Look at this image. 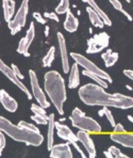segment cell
<instances>
[{"mask_svg":"<svg viewBox=\"0 0 133 158\" xmlns=\"http://www.w3.org/2000/svg\"><path fill=\"white\" fill-rule=\"evenodd\" d=\"M79 97L87 106L113 107L118 109L133 108V97L120 93H108L96 83H87L79 89Z\"/></svg>","mask_w":133,"mask_h":158,"instance_id":"cell-1","label":"cell"},{"mask_svg":"<svg viewBox=\"0 0 133 158\" xmlns=\"http://www.w3.org/2000/svg\"><path fill=\"white\" fill-rule=\"evenodd\" d=\"M45 92L60 115L64 114V103L67 99L64 78L57 71H49L44 76Z\"/></svg>","mask_w":133,"mask_h":158,"instance_id":"cell-2","label":"cell"},{"mask_svg":"<svg viewBox=\"0 0 133 158\" xmlns=\"http://www.w3.org/2000/svg\"><path fill=\"white\" fill-rule=\"evenodd\" d=\"M0 131H3L13 140L25 143L27 145L39 146L44 141V137L41 135V132L26 129L18 124L15 125L3 117H0Z\"/></svg>","mask_w":133,"mask_h":158,"instance_id":"cell-3","label":"cell"},{"mask_svg":"<svg viewBox=\"0 0 133 158\" xmlns=\"http://www.w3.org/2000/svg\"><path fill=\"white\" fill-rule=\"evenodd\" d=\"M71 121L74 127L79 131H84L90 134H100L102 131L101 125L93 118L87 117L80 108L76 107L71 115Z\"/></svg>","mask_w":133,"mask_h":158,"instance_id":"cell-4","label":"cell"},{"mask_svg":"<svg viewBox=\"0 0 133 158\" xmlns=\"http://www.w3.org/2000/svg\"><path fill=\"white\" fill-rule=\"evenodd\" d=\"M71 57L79 66L83 67L85 71L90 72V73H93V74H96L97 76H99L100 78L106 80L108 83H111L112 81H113L112 80V77L107 73V72H104L103 69L98 67L94 62H92L90 59H87L85 56L81 55V53H78V52H71Z\"/></svg>","mask_w":133,"mask_h":158,"instance_id":"cell-5","label":"cell"},{"mask_svg":"<svg viewBox=\"0 0 133 158\" xmlns=\"http://www.w3.org/2000/svg\"><path fill=\"white\" fill-rule=\"evenodd\" d=\"M28 13H29V0H22L15 16H13L12 19L8 23V27L12 35H15L24 28L26 25V20H27Z\"/></svg>","mask_w":133,"mask_h":158,"instance_id":"cell-6","label":"cell"},{"mask_svg":"<svg viewBox=\"0 0 133 158\" xmlns=\"http://www.w3.org/2000/svg\"><path fill=\"white\" fill-rule=\"evenodd\" d=\"M110 43V35L107 32H100V33L95 34L93 38L87 40V49L86 52L94 55L98 53L107 48Z\"/></svg>","mask_w":133,"mask_h":158,"instance_id":"cell-7","label":"cell"},{"mask_svg":"<svg viewBox=\"0 0 133 158\" xmlns=\"http://www.w3.org/2000/svg\"><path fill=\"white\" fill-rule=\"evenodd\" d=\"M29 76H30V83H31V94L34 98L36 99L37 104L41 105L44 108H49L50 107V103L47 99V96H46L45 92L42 90L41 85H39L38 82V78H37L36 74L34 71H30L29 72Z\"/></svg>","mask_w":133,"mask_h":158,"instance_id":"cell-8","label":"cell"},{"mask_svg":"<svg viewBox=\"0 0 133 158\" xmlns=\"http://www.w3.org/2000/svg\"><path fill=\"white\" fill-rule=\"evenodd\" d=\"M0 72H1L11 82L14 83L17 88H19V90H22V91L28 96V99H32V94L30 93L29 90H28V88L26 87V85H24V83L22 82V80L14 74L12 67L6 65L1 59H0Z\"/></svg>","mask_w":133,"mask_h":158,"instance_id":"cell-9","label":"cell"},{"mask_svg":"<svg viewBox=\"0 0 133 158\" xmlns=\"http://www.w3.org/2000/svg\"><path fill=\"white\" fill-rule=\"evenodd\" d=\"M34 36H35V27H34V23H31L27 32H26V35L18 43L17 52L24 55L25 57H29L30 53L28 50H29L30 46H31L32 42H33Z\"/></svg>","mask_w":133,"mask_h":158,"instance_id":"cell-10","label":"cell"},{"mask_svg":"<svg viewBox=\"0 0 133 158\" xmlns=\"http://www.w3.org/2000/svg\"><path fill=\"white\" fill-rule=\"evenodd\" d=\"M77 139L78 142H80L81 144L84 146L85 151L87 152V156L90 158H95L97 156L96 153V146L94 144V141L91 138L90 132H86L84 131H78L77 132Z\"/></svg>","mask_w":133,"mask_h":158,"instance_id":"cell-11","label":"cell"},{"mask_svg":"<svg viewBox=\"0 0 133 158\" xmlns=\"http://www.w3.org/2000/svg\"><path fill=\"white\" fill-rule=\"evenodd\" d=\"M57 38H58V43H59V50H60L63 72H64L65 74H68L69 69H71V64H69V57H68V52H67V47H66V41H65L64 35H63L61 32H58Z\"/></svg>","mask_w":133,"mask_h":158,"instance_id":"cell-12","label":"cell"},{"mask_svg":"<svg viewBox=\"0 0 133 158\" xmlns=\"http://www.w3.org/2000/svg\"><path fill=\"white\" fill-rule=\"evenodd\" d=\"M49 152L51 158H73V152L69 142L52 145Z\"/></svg>","mask_w":133,"mask_h":158,"instance_id":"cell-13","label":"cell"},{"mask_svg":"<svg viewBox=\"0 0 133 158\" xmlns=\"http://www.w3.org/2000/svg\"><path fill=\"white\" fill-rule=\"evenodd\" d=\"M55 131H57L59 138L69 142V144L73 142H78L77 135L67 125L62 124L61 122H55Z\"/></svg>","mask_w":133,"mask_h":158,"instance_id":"cell-14","label":"cell"},{"mask_svg":"<svg viewBox=\"0 0 133 158\" xmlns=\"http://www.w3.org/2000/svg\"><path fill=\"white\" fill-rule=\"evenodd\" d=\"M110 139L113 142L120 144L125 148H133V132H123V134H114L110 135Z\"/></svg>","mask_w":133,"mask_h":158,"instance_id":"cell-15","label":"cell"},{"mask_svg":"<svg viewBox=\"0 0 133 158\" xmlns=\"http://www.w3.org/2000/svg\"><path fill=\"white\" fill-rule=\"evenodd\" d=\"M0 103L9 112H15L18 108V104L6 90H0Z\"/></svg>","mask_w":133,"mask_h":158,"instance_id":"cell-16","label":"cell"},{"mask_svg":"<svg viewBox=\"0 0 133 158\" xmlns=\"http://www.w3.org/2000/svg\"><path fill=\"white\" fill-rule=\"evenodd\" d=\"M80 85V71L79 65L75 62L69 69V77H68V88L69 89H77Z\"/></svg>","mask_w":133,"mask_h":158,"instance_id":"cell-17","label":"cell"},{"mask_svg":"<svg viewBox=\"0 0 133 158\" xmlns=\"http://www.w3.org/2000/svg\"><path fill=\"white\" fill-rule=\"evenodd\" d=\"M65 14H66V18H65V22H64V29L67 32H71V33L76 32L79 27L78 18L74 15V13L71 11V9Z\"/></svg>","mask_w":133,"mask_h":158,"instance_id":"cell-18","label":"cell"},{"mask_svg":"<svg viewBox=\"0 0 133 158\" xmlns=\"http://www.w3.org/2000/svg\"><path fill=\"white\" fill-rule=\"evenodd\" d=\"M83 2H86V3L88 4V6H91V8L93 9V10L96 12L98 15L100 16V18L102 19V22L104 23V26H111L112 25V20L110 19V17L108 15H107V13L104 12L103 10H102L101 8H100L99 6H98V3L96 2V0H82Z\"/></svg>","mask_w":133,"mask_h":158,"instance_id":"cell-19","label":"cell"},{"mask_svg":"<svg viewBox=\"0 0 133 158\" xmlns=\"http://www.w3.org/2000/svg\"><path fill=\"white\" fill-rule=\"evenodd\" d=\"M48 132H47V148L48 151L52 148L54 142V131H55V120L54 114L51 113L48 115Z\"/></svg>","mask_w":133,"mask_h":158,"instance_id":"cell-20","label":"cell"},{"mask_svg":"<svg viewBox=\"0 0 133 158\" xmlns=\"http://www.w3.org/2000/svg\"><path fill=\"white\" fill-rule=\"evenodd\" d=\"M15 1L14 0H2V8H3L4 20L9 23L14 16L15 12Z\"/></svg>","mask_w":133,"mask_h":158,"instance_id":"cell-21","label":"cell"},{"mask_svg":"<svg viewBox=\"0 0 133 158\" xmlns=\"http://www.w3.org/2000/svg\"><path fill=\"white\" fill-rule=\"evenodd\" d=\"M118 53L113 52L112 49H107L106 52L101 55V58L103 59V62H104V65L106 67H111L113 66L116 62L118 61Z\"/></svg>","mask_w":133,"mask_h":158,"instance_id":"cell-22","label":"cell"},{"mask_svg":"<svg viewBox=\"0 0 133 158\" xmlns=\"http://www.w3.org/2000/svg\"><path fill=\"white\" fill-rule=\"evenodd\" d=\"M86 12L88 14V17H90V20L92 23V25L96 28H99V29H102L104 27V23L102 22V19L100 18V16L91 8L90 6L86 8Z\"/></svg>","mask_w":133,"mask_h":158,"instance_id":"cell-23","label":"cell"},{"mask_svg":"<svg viewBox=\"0 0 133 158\" xmlns=\"http://www.w3.org/2000/svg\"><path fill=\"white\" fill-rule=\"evenodd\" d=\"M55 59V47L54 46H51L49 48L48 52L45 55V57L43 58V65L44 67H50L51 64L53 63Z\"/></svg>","mask_w":133,"mask_h":158,"instance_id":"cell-24","label":"cell"},{"mask_svg":"<svg viewBox=\"0 0 133 158\" xmlns=\"http://www.w3.org/2000/svg\"><path fill=\"white\" fill-rule=\"evenodd\" d=\"M82 74H83V75H84V76H86V77L91 78V79H92V80H94L96 85H100V87H102V88H104V89H107V88L109 87V85H108V82H107L106 80H103V79H102V78H100L99 76H97L96 74L90 73V72L85 71V69L82 72Z\"/></svg>","mask_w":133,"mask_h":158,"instance_id":"cell-25","label":"cell"},{"mask_svg":"<svg viewBox=\"0 0 133 158\" xmlns=\"http://www.w3.org/2000/svg\"><path fill=\"white\" fill-rule=\"evenodd\" d=\"M109 2L112 4V6H113V8L115 9V10H117L118 12H120L123 16H126V18H127L128 20H130V22H131V20H132L131 15H130V14L128 13L126 10H123V4H121V2L119 1V0H109Z\"/></svg>","mask_w":133,"mask_h":158,"instance_id":"cell-26","label":"cell"},{"mask_svg":"<svg viewBox=\"0 0 133 158\" xmlns=\"http://www.w3.org/2000/svg\"><path fill=\"white\" fill-rule=\"evenodd\" d=\"M69 10V0H59V4L55 8V13L58 15L65 14Z\"/></svg>","mask_w":133,"mask_h":158,"instance_id":"cell-27","label":"cell"},{"mask_svg":"<svg viewBox=\"0 0 133 158\" xmlns=\"http://www.w3.org/2000/svg\"><path fill=\"white\" fill-rule=\"evenodd\" d=\"M108 150H109V152L112 154V156H113V157H116V158H128V157H129L128 155L121 153V151L119 150V148H116V146H114V145L110 146Z\"/></svg>","mask_w":133,"mask_h":158,"instance_id":"cell-28","label":"cell"},{"mask_svg":"<svg viewBox=\"0 0 133 158\" xmlns=\"http://www.w3.org/2000/svg\"><path fill=\"white\" fill-rule=\"evenodd\" d=\"M31 118L38 125H47V123H48V115L33 114L31 117Z\"/></svg>","mask_w":133,"mask_h":158,"instance_id":"cell-29","label":"cell"},{"mask_svg":"<svg viewBox=\"0 0 133 158\" xmlns=\"http://www.w3.org/2000/svg\"><path fill=\"white\" fill-rule=\"evenodd\" d=\"M102 111H103V115H106V118H108L109 123L111 124L112 127L115 126V118L113 117V113L111 112V110H109L108 107H103V109H102Z\"/></svg>","mask_w":133,"mask_h":158,"instance_id":"cell-30","label":"cell"},{"mask_svg":"<svg viewBox=\"0 0 133 158\" xmlns=\"http://www.w3.org/2000/svg\"><path fill=\"white\" fill-rule=\"evenodd\" d=\"M31 110L33 112V114H43V115H47L45 108L42 107L41 105H36V104H32L31 105Z\"/></svg>","mask_w":133,"mask_h":158,"instance_id":"cell-31","label":"cell"},{"mask_svg":"<svg viewBox=\"0 0 133 158\" xmlns=\"http://www.w3.org/2000/svg\"><path fill=\"white\" fill-rule=\"evenodd\" d=\"M18 125H19V126H22V127H24V128H26V129H29V131H33L39 132V129L37 128L35 125L31 124V123L26 122V121H20V122L18 123Z\"/></svg>","mask_w":133,"mask_h":158,"instance_id":"cell-32","label":"cell"},{"mask_svg":"<svg viewBox=\"0 0 133 158\" xmlns=\"http://www.w3.org/2000/svg\"><path fill=\"white\" fill-rule=\"evenodd\" d=\"M6 144V134L3 131H0V156H1L2 152H3L4 148Z\"/></svg>","mask_w":133,"mask_h":158,"instance_id":"cell-33","label":"cell"},{"mask_svg":"<svg viewBox=\"0 0 133 158\" xmlns=\"http://www.w3.org/2000/svg\"><path fill=\"white\" fill-rule=\"evenodd\" d=\"M44 17L45 18H49V19H52L54 20L55 23H59L60 22V18L59 16H58L57 13H53V12H45L44 13Z\"/></svg>","mask_w":133,"mask_h":158,"instance_id":"cell-34","label":"cell"},{"mask_svg":"<svg viewBox=\"0 0 133 158\" xmlns=\"http://www.w3.org/2000/svg\"><path fill=\"white\" fill-rule=\"evenodd\" d=\"M126 128L123 127V124H120V123H116L115 126L113 127V132L114 134H123V132H126Z\"/></svg>","mask_w":133,"mask_h":158,"instance_id":"cell-35","label":"cell"},{"mask_svg":"<svg viewBox=\"0 0 133 158\" xmlns=\"http://www.w3.org/2000/svg\"><path fill=\"white\" fill-rule=\"evenodd\" d=\"M33 17H34V19H36L37 23H39V24H42V25H46V18L44 17L41 13L34 12L33 13Z\"/></svg>","mask_w":133,"mask_h":158,"instance_id":"cell-36","label":"cell"},{"mask_svg":"<svg viewBox=\"0 0 133 158\" xmlns=\"http://www.w3.org/2000/svg\"><path fill=\"white\" fill-rule=\"evenodd\" d=\"M11 67H12V69H13L14 74H15V75L17 76V77L19 78L20 80H22V79H24V78H25V76L22 74V72L19 71V69H18V67H17V65H16V64H12V65H11Z\"/></svg>","mask_w":133,"mask_h":158,"instance_id":"cell-37","label":"cell"},{"mask_svg":"<svg viewBox=\"0 0 133 158\" xmlns=\"http://www.w3.org/2000/svg\"><path fill=\"white\" fill-rule=\"evenodd\" d=\"M71 144H73V145H74V148H76L77 151H78L79 154H80V156H81V157H82V158H85V157H86V154H84V152L82 151V148H81L80 146L78 145V142H73Z\"/></svg>","mask_w":133,"mask_h":158,"instance_id":"cell-38","label":"cell"},{"mask_svg":"<svg viewBox=\"0 0 133 158\" xmlns=\"http://www.w3.org/2000/svg\"><path fill=\"white\" fill-rule=\"evenodd\" d=\"M123 75H125L127 78H129L130 80L133 81V71L132 69H125V71H123Z\"/></svg>","mask_w":133,"mask_h":158,"instance_id":"cell-39","label":"cell"},{"mask_svg":"<svg viewBox=\"0 0 133 158\" xmlns=\"http://www.w3.org/2000/svg\"><path fill=\"white\" fill-rule=\"evenodd\" d=\"M103 155H104V156H106L107 158H113V156H112V154L109 152V150L104 151V152H103Z\"/></svg>","mask_w":133,"mask_h":158,"instance_id":"cell-40","label":"cell"},{"mask_svg":"<svg viewBox=\"0 0 133 158\" xmlns=\"http://www.w3.org/2000/svg\"><path fill=\"white\" fill-rule=\"evenodd\" d=\"M45 35H46V36H48V35H49V27H48V26H46V31H45Z\"/></svg>","mask_w":133,"mask_h":158,"instance_id":"cell-41","label":"cell"},{"mask_svg":"<svg viewBox=\"0 0 133 158\" xmlns=\"http://www.w3.org/2000/svg\"><path fill=\"white\" fill-rule=\"evenodd\" d=\"M128 120H129V122H131V123H133V117L132 115H128Z\"/></svg>","mask_w":133,"mask_h":158,"instance_id":"cell-42","label":"cell"},{"mask_svg":"<svg viewBox=\"0 0 133 158\" xmlns=\"http://www.w3.org/2000/svg\"><path fill=\"white\" fill-rule=\"evenodd\" d=\"M126 88H127L128 90H130V91H132V88L130 87V85H126Z\"/></svg>","mask_w":133,"mask_h":158,"instance_id":"cell-43","label":"cell"}]
</instances>
